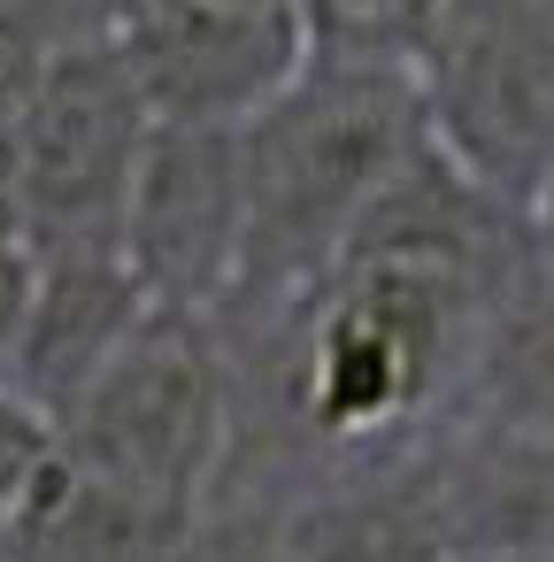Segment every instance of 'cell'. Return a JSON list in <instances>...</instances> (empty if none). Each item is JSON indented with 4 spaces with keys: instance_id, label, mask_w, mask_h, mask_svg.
Instances as JSON below:
<instances>
[{
    "instance_id": "52a82bcc",
    "label": "cell",
    "mask_w": 554,
    "mask_h": 562,
    "mask_svg": "<svg viewBox=\"0 0 554 562\" xmlns=\"http://www.w3.org/2000/svg\"><path fill=\"white\" fill-rule=\"evenodd\" d=\"M147 293L132 278V262L116 247H55L32 255V293H24V324L0 370V401L24 408L39 431L63 424V408L116 362V347L147 324Z\"/></svg>"
},
{
    "instance_id": "9c48e42d",
    "label": "cell",
    "mask_w": 554,
    "mask_h": 562,
    "mask_svg": "<svg viewBox=\"0 0 554 562\" xmlns=\"http://www.w3.org/2000/svg\"><path fill=\"white\" fill-rule=\"evenodd\" d=\"M516 232H523V247H531V255H546V262H554V170H546V186L523 201Z\"/></svg>"
},
{
    "instance_id": "5b68a950",
    "label": "cell",
    "mask_w": 554,
    "mask_h": 562,
    "mask_svg": "<svg viewBox=\"0 0 554 562\" xmlns=\"http://www.w3.org/2000/svg\"><path fill=\"white\" fill-rule=\"evenodd\" d=\"M116 255L132 262L155 308L216 316L239 285V124H162L147 116Z\"/></svg>"
},
{
    "instance_id": "7a4b0ae2",
    "label": "cell",
    "mask_w": 554,
    "mask_h": 562,
    "mask_svg": "<svg viewBox=\"0 0 554 562\" xmlns=\"http://www.w3.org/2000/svg\"><path fill=\"white\" fill-rule=\"evenodd\" d=\"M55 454L155 524H185L231 439V370L208 316L147 308L116 362L47 431Z\"/></svg>"
},
{
    "instance_id": "277c9868",
    "label": "cell",
    "mask_w": 554,
    "mask_h": 562,
    "mask_svg": "<svg viewBox=\"0 0 554 562\" xmlns=\"http://www.w3.org/2000/svg\"><path fill=\"white\" fill-rule=\"evenodd\" d=\"M139 132H147V109L124 63L109 55V40L47 55V78L9 139V216L32 255L116 247V209H124Z\"/></svg>"
},
{
    "instance_id": "8992f818",
    "label": "cell",
    "mask_w": 554,
    "mask_h": 562,
    "mask_svg": "<svg viewBox=\"0 0 554 562\" xmlns=\"http://www.w3.org/2000/svg\"><path fill=\"white\" fill-rule=\"evenodd\" d=\"M132 93L162 124H247L293 70L301 24L293 16H224L201 0H132L109 32Z\"/></svg>"
},
{
    "instance_id": "3957f363",
    "label": "cell",
    "mask_w": 554,
    "mask_h": 562,
    "mask_svg": "<svg viewBox=\"0 0 554 562\" xmlns=\"http://www.w3.org/2000/svg\"><path fill=\"white\" fill-rule=\"evenodd\" d=\"M408 78L431 147L500 216H523L554 170V0H446Z\"/></svg>"
},
{
    "instance_id": "30bf717a",
    "label": "cell",
    "mask_w": 554,
    "mask_h": 562,
    "mask_svg": "<svg viewBox=\"0 0 554 562\" xmlns=\"http://www.w3.org/2000/svg\"><path fill=\"white\" fill-rule=\"evenodd\" d=\"M201 9H224V16H293V0H201Z\"/></svg>"
},
{
    "instance_id": "6da1fadb",
    "label": "cell",
    "mask_w": 554,
    "mask_h": 562,
    "mask_svg": "<svg viewBox=\"0 0 554 562\" xmlns=\"http://www.w3.org/2000/svg\"><path fill=\"white\" fill-rule=\"evenodd\" d=\"M423 147L431 132L408 70H354L301 55V70L239 124L231 301L293 308Z\"/></svg>"
},
{
    "instance_id": "ba28073f",
    "label": "cell",
    "mask_w": 554,
    "mask_h": 562,
    "mask_svg": "<svg viewBox=\"0 0 554 562\" xmlns=\"http://www.w3.org/2000/svg\"><path fill=\"white\" fill-rule=\"evenodd\" d=\"M446 16V0H293L301 55L354 70H416Z\"/></svg>"
}]
</instances>
